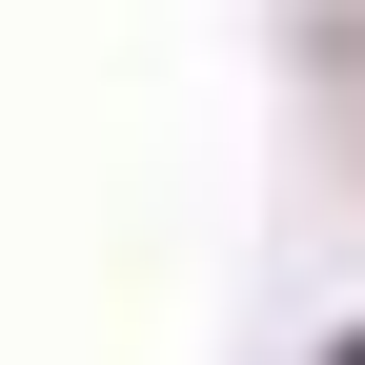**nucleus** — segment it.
Wrapping results in <instances>:
<instances>
[{
    "label": "nucleus",
    "instance_id": "obj_1",
    "mask_svg": "<svg viewBox=\"0 0 365 365\" xmlns=\"http://www.w3.org/2000/svg\"><path fill=\"white\" fill-rule=\"evenodd\" d=\"M345 365H365V345H345Z\"/></svg>",
    "mask_w": 365,
    "mask_h": 365
}]
</instances>
